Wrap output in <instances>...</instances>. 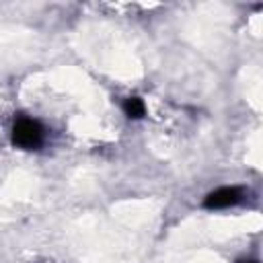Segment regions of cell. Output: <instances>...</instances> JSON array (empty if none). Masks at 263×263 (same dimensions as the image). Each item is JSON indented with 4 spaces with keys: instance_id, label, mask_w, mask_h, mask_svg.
Returning a JSON list of instances; mask_svg holds the SVG:
<instances>
[{
    "instance_id": "cell-1",
    "label": "cell",
    "mask_w": 263,
    "mask_h": 263,
    "mask_svg": "<svg viewBox=\"0 0 263 263\" xmlns=\"http://www.w3.org/2000/svg\"><path fill=\"white\" fill-rule=\"evenodd\" d=\"M45 140L43 125L33 117H16L12 125V144L21 150H37Z\"/></svg>"
},
{
    "instance_id": "cell-3",
    "label": "cell",
    "mask_w": 263,
    "mask_h": 263,
    "mask_svg": "<svg viewBox=\"0 0 263 263\" xmlns=\"http://www.w3.org/2000/svg\"><path fill=\"white\" fill-rule=\"evenodd\" d=\"M123 113L129 117V119H142L146 115V105L140 97H127L123 101Z\"/></svg>"
},
{
    "instance_id": "cell-2",
    "label": "cell",
    "mask_w": 263,
    "mask_h": 263,
    "mask_svg": "<svg viewBox=\"0 0 263 263\" xmlns=\"http://www.w3.org/2000/svg\"><path fill=\"white\" fill-rule=\"evenodd\" d=\"M245 199V189L236 187V185H224L218 187L214 191H210L203 199V208L205 210H226L232 208L236 203H240Z\"/></svg>"
},
{
    "instance_id": "cell-4",
    "label": "cell",
    "mask_w": 263,
    "mask_h": 263,
    "mask_svg": "<svg viewBox=\"0 0 263 263\" xmlns=\"http://www.w3.org/2000/svg\"><path fill=\"white\" fill-rule=\"evenodd\" d=\"M238 263H259V261H255V259H242V261H238Z\"/></svg>"
}]
</instances>
